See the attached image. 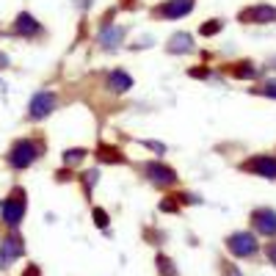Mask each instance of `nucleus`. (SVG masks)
Returning <instances> with one entry per match:
<instances>
[{
  "label": "nucleus",
  "instance_id": "obj_1",
  "mask_svg": "<svg viewBox=\"0 0 276 276\" xmlns=\"http://www.w3.org/2000/svg\"><path fill=\"white\" fill-rule=\"evenodd\" d=\"M25 210H28V196L22 188H14L6 199H3V205H0V213H3V221H6L8 229L20 227V221L25 218Z\"/></svg>",
  "mask_w": 276,
  "mask_h": 276
},
{
  "label": "nucleus",
  "instance_id": "obj_2",
  "mask_svg": "<svg viewBox=\"0 0 276 276\" xmlns=\"http://www.w3.org/2000/svg\"><path fill=\"white\" fill-rule=\"evenodd\" d=\"M141 172H144L146 182H152L155 188H174L179 182V174L172 166H166L163 160H146Z\"/></svg>",
  "mask_w": 276,
  "mask_h": 276
},
{
  "label": "nucleus",
  "instance_id": "obj_3",
  "mask_svg": "<svg viewBox=\"0 0 276 276\" xmlns=\"http://www.w3.org/2000/svg\"><path fill=\"white\" fill-rule=\"evenodd\" d=\"M224 246H227V251L232 257H238V260H251V257H257V251H260V243H257L254 232H232Z\"/></svg>",
  "mask_w": 276,
  "mask_h": 276
},
{
  "label": "nucleus",
  "instance_id": "obj_4",
  "mask_svg": "<svg viewBox=\"0 0 276 276\" xmlns=\"http://www.w3.org/2000/svg\"><path fill=\"white\" fill-rule=\"evenodd\" d=\"M39 152H41V146L36 144L34 138H20V141L11 146V152H8V166H11V169H28V166L39 158Z\"/></svg>",
  "mask_w": 276,
  "mask_h": 276
},
{
  "label": "nucleus",
  "instance_id": "obj_5",
  "mask_svg": "<svg viewBox=\"0 0 276 276\" xmlns=\"http://www.w3.org/2000/svg\"><path fill=\"white\" fill-rule=\"evenodd\" d=\"M196 0H163L149 11L152 20H182L193 11Z\"/></svg>",
  "mask_w": 276,
  "mask_h": 276
},
{
  "label": "nucleus",
  "instance_id": "obj_6",
  "mask_svg": "<svg viewBox=\"0 0 276 276\" xmlns=\"http://www.w3.org/2000/svg\"><path fill=\"white\" fill-rule=\"evenodd\" d=\"M238 22L241 25H268V22H276V6H271V3L246 6L243 11H238Z\"/></svg>",
  "mask_w": 276,
  "mask_h": 276
},
{
  "label": "nucleus",
  "instance_id": "obj_7",
  "mask_svg": "<svg viewBox=\"0 0 276 276\" xmlns=\"http://www.w3.org/2000/svg\"><path fill=\"white\" fill-rule=\"evenodd\" d=\"M248 227H251L254 235L276 238V210H271V207H257L254 213L248 215Z\"/></svg>",
  "mask_w": 276,
  "mask_h": 276
},
{
  "label": "nucleus",
  "instance_id": "obj_8",
  "mask_svg": "<svg viewBox=\"0 0 276 276\" xmlns=\"http://www.w3.org/2000/svg\"><path fill=\"white\" fill-rule=\"evenodd\" d=\"M238 169L246 174H257L265 179H276V158L274 155H251L248 160L238 163Z\"/></svg>",
  "mask_w": 276,
  "mask_h": 276
},
{
  "label": "nucleus",
  "instance_id": "obj_9",
  "mask_svg": "<svg viewBox=\"0 0 276 276\" xmlns=\"http://www.w3.org/2000/svg\"><path fill=\"white\" fill-rule=\"evenodd\" d=\"M22 251H25V241H22V235L17 229H11L0 241V268H8L17 257H22Z\"/></svg>",
  "mask_w": 276,
  "mask_h": 276
},
{
  "label": "nucleus",
  "instance_id": "obj_10",
  "mask_svg": "<svg viewBox=\"0 0 276 276\" xmlns=\"http://www.w3.org/2000/svg\"><path fill=\"white\" fill-rule=\"evenodd\" d=\"M55 105H58V97H55L53 91H39V94H34V100H31V105H28V119L39 122V119H44V116L53 113Z\"/></svg>",
  "mask_w": 276,
  "mask_h": 276
},
{
  "label": "nucleus",
  "instance_id": "obj_11",
  "mask_svg": "<svg viewBox=\"0 0 276 276\" xmlns=\"http://www.w3.org/2000/svg\"><path fill=\"white\" fill-rule=\"evenodd\" d=\"M193 50V36L185 34V31H179V34H174L172 39L166 41V53L172 55H185Z\"/></svg>",
  "mask_w": 276,
  "mask_h": 276
},
{
  "label": "nucleus",
  "instance_id": "obj_12",
  "mask_svg": "<svg viewBox=\"0 0 276 276\" xmlns=\"http://www.w3.org/2000/svg\"><path fill=\"white\" fill-rule=\"evenodd\" d=\"M108 89L113 91V94H124V91L133 89V77L124 72V69H113L108 75Z\"/></svg>",
  "mask_w": 276,
  "mask_h": 276
},
{
  "label": "nucleus",
  "instance_id": "obj_13",
  "mask_svg": "<svg viewBox=\"0 0 276 276\" xmlns=\"http://www.w3.org/2000/svg\"><path fill=\"white\" fill-rule=\"evenodd\" d=\"M14 34H20V36H39L41 34V25L31 17V14H20V17L14 20Z\"/></svg>",
  "mask_w": 276,
  "mask_h": 276
},
{
  "label": "nucleus",
  "instance_id": "obj_14",
  "mask_svg": "<svg viewBox=\"0 0 276 276\" xmlns=\"http://www.w3.org/2000/svg\"><path fill=\"white\" fill-rule=\"evenodd\" d=\"M97 160L100 163H127V158H124V152L116 149V146L105 144V141H100V146H97Z\"/></svg>",
  "mask_w": 276,
  "mask_h": 276
},
{
  "label": "nucleus",
  "instance_id": "obj_15",
  "mask_svg": "<svg viewBox=\"0 0 276 276\" xmlns=\"http://www.w3.org/2000/svg\"><path fill=\"white\" fill-rule=\"evenodd\" d=\"M224 72H229L232 77H238V80H254L257 77V69L251 61H235V64H227L224 67Z\"/></svg>",
  "mask_w": 276,
  "mask_h": 276
},
{
  "label": "nucleus",
  "instance_id": "obj_16",
  "mask_svg": "<svg viewBox=\"0 0 276 276\" xmlns=\"http://www.w3.org/2000/svg\"><path fill=\"white\" fill-rule=\"evenodd\" d=\"M122 39H124V28H103V34H100V47L116 50Z\"/></svg>",
  "mask_w": 276,
  "mask_h": 276
},
{
  "label": "nucleus",
  "instance_id": "obj_17",
  "mask_svg": "<svg viewBox=\"0 0 276 276\" xmlns=\"http://www.w3.org/2000/svg\"><path fill=\"white\" fill-rule=\"evenodd\" d=\"M155 265H158V274L160 276H177V265H174L172 260L166 254H158L155 257Z\"/></svg>",
  "mask_w": 276,
  "mask_h": 276
},
{
  "label": "nucleus",
  "instance_id": "obj_18",
  "mask_svg": "<svg viewBox=\"0 0 276 276\" xmlns=\"http://www.w3.org/2000/svg\"><path fill=\"white\" fill-rule=\"evenodd\" d=\"M221 28H224V22H221V20H207V22H202L199 36H215Z\"/></svg>",
  "mask_w": 276,
  "mask_h": 276
},
{
  "label": "nucleus",
  "instance_id": "obj_19",
  "mask_svg": "<svg viewBox=\"0 0 276 276\" xmlns=\"http://www.w3.org/2000/svg\"><path fill=\"white\" fill-rule=\"evenodd\" d=\"M179 207H182V202H179L177 193H174V196H166V199L160 202V210H163V213H179Z\"/></svg>",
  "mask_w": 276,
  "mask_h": 276
},
{
  "label": "nucleus",
  "instance_id": "obj_20",
  "mask_svg": "<svg viewBox=\"0 0 276 276\" xmlns=\"http://www.w3.org/2000/svg\"><path fill=\"white\" fill-rule=\"evenodd\" d=\"M86 155H89L86 149H67V152H64V163H67V166H75V163H80Z\"/></svg>",
  "mask_w": 276,
  "mask_h": 276
},
{
  "label": "nucleus",
  "instance_id": "obj_21",
  "mask_svg": "<svg viewBox=\"0 0 276 276\" xmlns=\"http://www.w3.org/2000/svg\"><path fill=\"white\" fill-rule=\"evenodd\" d=\"M251 94H260V97H271V100H276V80H265L260 89H254Z\"/></svg>",
  "mask_w": 276,
  "mask_h": 276
},
{
  "label": "nucleus",
  "instance_id": "obj_22",
  "mask_svg": "<svg viewBox=\"0 0 276 276\" xmlns=\"http://www.w3.org/2000/svg\"><path fill=\"white\" fill-rule=\"evenodd\" d=\"M91 215H94V224H97V227H100V229H105V227H108V224H110L108 213H105L103 207H91Z\"/></svg>",
  "mask_w": 276,
  "mask_h": 276
},
{
  "label": "nucleus",
  "instance_id": "obj_23",
  "mask_svg": "<svg viewBox=\"0 0 276 276\" xmlns=\"http://www.w3.org/2000/svg\"><path fill=\"white\" fill-rule=\"evenodd\" d=\"M218 268H221V276H243L241 271L235 268V265H232L229 260H221V265H218Z\"/></svg>",
  "mask_w": 276,
  "mask_h": 276
},
{
  "label": "nucleus",
  "instance_id": "obj_24",
  "mask_svg": "<svg viewBox=\"0 0 276 276\" xmlns=\"http://www.w3.org/2000/svg\"><path fill=\"white\" fill-rule=\"evenodd\" d=\"M188 75H191V77H202V80H205V77L210 75V69H207L205 64H196V67L188 69Z\"/></svg>",
  "mask_w": 276,
  "mask_h": 276
},
{
  "label": "nucleus",
  "instance_id": "obj_25",
  "mask_svg": "<svg viewBox=\"0 0 276 276\" xmlns=\"http://www.w3.org/2000/svg\"><path fill=\"white\" fill-rule=\"evenodd\" d=\"M265 257H268V262H271V265H276V241L265 246Z\"/></svg>",
  "mask_w": 276,
  "mask_h": 276
},
{
  "label": "nucleus",
  "instance_id": "obj_26",
  "mask_svg": "<svg viewBox=\"0 0 276 276\" xmlns=\"http://www.w3.org/2000/svg\"><path fill=\"white\" fill-rule=\"evenodd\" d=\"M80 179L86 182V191H91V188H94V179H97V172H86Z\"/></svg>",
  "mask_w": 276,
  "mask_h": 276
},
{
  "label": "nucleus",
  "instance_id": "obj_27",
  "mask_svg": "<svg viewBox=\"0 0 276 276\" xmlns=\"http://www.w3.org/2000/svg\"><path fill=\"white\" fill-rule=\"evenodd\" d=\"M22 276H41V271L36 268V265H28V268H25V274H22Z\"/></svg>",
  "mask_w": 276,
  "mask_h": 276
},
{
  "label": "nucleus",
  "instance_id": "obj_28",
  "mask_svg": "<svg viewBox=\"0 0 276 276\" xmlns=\"http://www.w3.org/2000/svg\"><path fill=\"white\" fill-rule=\"evenodd\" d=\"M124 3V8H133V3H136V0H122Z\"/></svg>",
  "mask_w": 276,
  "mask_h": 276
}]
</instances>
